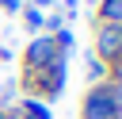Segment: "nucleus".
<instances>
[{
    "label": "nucleus",
    "instance_id": "1",
    "mask_svg": "<svg viewBox=\"0 0 122 119\" xmlns=\"http://www.w3.org/2000/svg\"><path fill=\"white\" fill-rule=\"evenodd\" d=\"M114 115H118V107H114L103 92H95V96L84 104V119H114Z\"/></svg>",
    "mask_w": 122,
    "mask_h": 119
},
{
    "label": "nucleus",
    "instance_id": "2",
    "mask_svg": "<svg viewBox=\"0 0 122 119\" xmlns=\"http://www.w3.org/2000/svg\"><path fill=\"white\" fill-rule=\"evenodd\" d=\"M50 50H53L50 42H34V46H30V58H34V65H42V61L50 58Z\"/></svg>",
    "mask_w": 122,
    "mask_h": 119
},
{
    "label": "nucleus",
    "instance_id": "3",
    "mask_svg": "<svg viewBox=\"0 0 122 119\" xmlns=\"http://www.w3.org/2000/svg\"><path fill=\"white\" fill-rule=\"evenodd\" d=\"M107 15L111 19H122V0H107Z\"/></svg>",
    "mask_w": 122,
    "mask_h": 119
},
{
    "label": "nucleus",
    "instance_id": "4",
    "mask_svg": "<svg viewBox=\"0 0 122 119\" xmlns=\"http://www.w3.org/2000/svg\"><path fill=\"white\" fill-rule=\"evenodd\" d=\"M27 111H30L34 119H46V107H38V104H27Z\"/></svg>",
    "mask_w": 122,
    "mask_h": 119
}]
</instances>
